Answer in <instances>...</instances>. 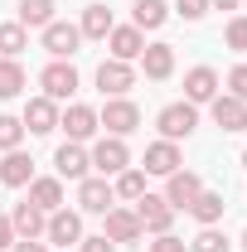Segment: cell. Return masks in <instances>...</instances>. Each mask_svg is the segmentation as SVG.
<instances>
[{
    "instance_id": "obj_15",
    "label": "cell",
    "mask_w": 247,
    "mask_h": 252,
    "mask_svg": "<svg viewBox=\"0 0 247 252\" xmlns=\"http://www.w3.org/2000/svg\"><path fill=\"white\" fill-rule=\"evenodd\" d=\"M146 228L136 219V209H107V238L112 243H136Z\"/></svg>"
},
{
    "instance_id": "obj_20",
    "label": "cell",
    "mask_w": 247,
    "mask_h": 252,
    "mask_svg": "<svg viewBox=\"0 0 247 252\" xmlns=\"http://www.w3.org/2000/svg\"><path fill=\"white\" fill-rule=\"evenodd\" d=\"M141 68H146V78H170L175 73V49L170 44H146V54H141Z\"/></svg>"
},
{
    "instance_id": "obj_26",
    "label": "cell",
    "mask_w": 247,
    "mask_h": 252,
    "mask_svg": "<svg viewBox=\"0 0 247 252\" xmlns=\"http://www.w3.org/2000/svg\"><path fill=\"white\" fill-rule=\"evenodd\" d=\"M165 20H170L165 0H136V30H160Z\"/></svg>"
},
{
    "instance_id": "obj_17",
    "label": "cell",
    "mask_w": 247,
    "mask_h": 252,
    "mask_svg": "<svg viewBox=\"0 0 247 252\" xmlns=\"http://www.w3.org/2000/svg\"><path fill=\"white\" fill-rule=\"evenodd\" d=\"M30 180H34V160L25 156V151H5V160H0V185L25 189Z\"/></svg>"
},
{
    "instance_id": "obj_22",
    "label": "cell",
    "mask_w": 247,
    "mask_h": 252,
    "mask_svg": "<svg viewBox=\"0 0 247 252\" xmlns=\"http://www.w3.org/2000/svg\"><path fill=\"white\" fill-rule=\"evenodd\" d=\"M30 199L34 209H44V214H54V209H63V180H30Z\"/></svg>"
},
{
    "instance_id": "obj_36",
    "label": "cell",
    "mask_w": 247,
    "mask_h": 252,
    "mask_svg": "<svg viewBox=\"0 0 247 252\" xmlns=\"http://www.w3.org/2000/svg\"><path fill=\"white\" fill-rule=\"evenodd\" d=\"M83 252H117V243L102 233V238H83Z\"/></svg>"
},
{
    "instance_id": "obj_37",
    "label": "cell",
    "mask_w": 247,
    "mask_h": 252,
    "mask_svg": "<svg viewBox=\"0 0 247 252\" xmlns=\"http://www.w3.org/2000/svg\"><path fill=\"white\" fill-rule=\"evenodd\" d=\"M10 252H49V248H44L39 238H15V243H10Z\"/></svg>"
},
{
    "instance_id": "obj_25",
    "label": "cell",
    "mask_w": 247,
    "mask_h": 252,
    "mask_svg": "<svg viewBox=\"0 0 247 252\" xmlns=\"http://www.w3.org/2000/svg\"><path fill=\"white\" fill-rule=\"evenodd\" d=\"M20 25H25V30L54 25V0H20Z\"/></svg>"
},
{
    "instance_id": "obj_1",
    "label": "cell",
    "mask_w": 247,
    "mask_h": 252,
    "mask_svg": "<svg viewBox=\"0 0 247 252\" xmlns=\"http://www.w3.org/2000/svg\"><path fill=\"white\" fill-rule=\"evenodd\" d=\"M39 83H44V97H49V102H68V97L78 93V68L68 59H54L39 73Z\"/></svg>"
},
{
    "instance_id": "obj_14",
    "label": "cell",
    "mask_w": 247,
    "mask_h": 252,
    "mask_svg": "<svg viewBox=\"0 0 247 252\" xmlns=\"http://www.w3.org/2000/svg\"><path fill=\"white\" fill-rule=\"evenodd\" d=\"M59 126L68 131V141H88V136L97 131V112H93V107H83V102H73V107L59 117Z\"/></svg>"
},
{
    "instance_id": "obj_32",
    "label": "cell",
    "mask_w": 247,
    "mask_h": 252,
    "mask_svg": "<svg viewBox=\"0 0 247 252\" xmlns=\"http://www.w3.org/2000/svg\"><path fill=\"white\" fill-rule=\"evenodd\" d=\"M223 39H228V49H238V54H247V15H238V20L228 25V34H223Z\"/></svg>"
},
{
    "instance_id": "obj_40",
    "label": "cell",
    "mask_w": 247,
    "mask_h": 252,
    "mask_svg": "<svg viewBox=\"0 0 247 252\" xmlns=\"http://www.w3.org/2000/svg\"><path fill=\"white\" fill-rule=\"evenodd\" d=\"M243 248H247V233H243Z\"/></svg>"
},
{
    "instance_id": "obj_27",
    "label": "cell",
    "mask_w": 247,
    "mask_h": 252,
    "mask_svg": "<svg viewBox=\"0 0 247 252\" xmlns=\"http://www.w3.org/2000/svg\"><path fill=\"white\" fill-rule=\"evenodd\" d=\"M30 49V30L25 25H0V59H20Z\"/></svg>"
},
{
    "instance_id": "obj_28",
    "label": "cell",
    "mask_w": 247,
    "mask_h": 252,
    "mask_svg": "<svg viewBox=\"0 0 247 252\" xmlns=\"http://www.w3.org/2000/svg\"><path fill=\"white\" fill-rule=\"evenodd\" d=\"M25 93V68L20 59H0V97H20Z\"/></svg>"
},
{
    "instance_id": "obj_5",
    "label": "cell",
    "mask_w": 247,
    "mask_h": 252,
    "mask_svg": "<svg viewBox=\"0 0 247 252\" xmlns=\"http://www.w3.org/2000/svg\"><path fill=\"white\" fill-rule=\"evenodd\" d=\"M97 165V170H102V180H107V175H122L126 165H131V151H126V141L122 136H107V141H97L93 146V156H88Z\"/></svg>"
},
{
    "instance_id": "obj_19",
    "label": "cell",
    "mask_w": 247,
    "mask_h": 252,
    "mask_svg": "<svg viewBox=\"0 0 247 252\" xmlns=\"http://www.w3.org/2000/svg\"><path fill=\"white\" fill-rule=\"evenodd\" d=\"M107 44H112V59H122V63H131V59H141V54H146V39H141L136 25L112 30V34H107Z\"/></svg>"
},
{
    "instance_id": "obj_8",
    "label": "cell",
    "mask_w": 247,
    "mask_h": 252,
    "mask_svg": "<svg viewBox=\"0 0 247 252\" xmlns=\"http://www.w3.org/2000/svg\"><path fill=\"white\" fill-rule=\"evenodd\" d=\"M136 219H141V228H151V233H170L175 209L165 204V194H141L136 199Z\"/></svg>"
},
{
    "instance_id": "obj_18",
    "label": "cell",
    "mask_w": 247,
    "mask_h": 252,
    "mask_svg": "<svg viewBox=\"0 0 247 252\" xmlns=\"http://www.w3.org/2000/svg\"><path fill=\"white\" fill-rule=\"evenodd\" d=\"M59 126V107L49 102V97H34L30 107H25V131H34V136H49Z\"/></svg>"
},
{
    "instance_id": "obj_12",
    "label": "cell",
    "mask_w": 247,
    "mask_h": 252,
    "mask_svg": "<svg viewBox=\"0 0 247 252\" xmlns=\"http://www.w3.org/2000/svg\"><path fill=\"white\" fill-rule=\"evenodd\" d=\"M209 107H214V122L223 126V131H247V102H238L233 93H228V97L218 93Z\"/></svg>"
},
{
    "instance_id": "obj_33",
    "label": "cell",
    "mask_w": 247,
    "mask_h": 252,
    "mask_svg": "<svg viewBox=\"0 0 247 252\" xmlns=\"http://www.w3.org/2000/svg\"><path fill=\"white\" fill-rule=\"evenodd\" d=\"M228 88H233V97H238V102H247V63H238V68L228 73Z\"/></svg>"
},
{
    "instance_id": "obj_4",
    "label": "cell",
    "mask_w": 247,
    "mask_h": 252,
    "mask_svg": "<svg viewBox=\"0 0 247 252\" xmlns=\"http://www.w3.org/2000/svg\"><path fill=\"white\" fill-rule=\"evenodd\" d=\"M44 238H49L54 248H73V243H83V219H78L73 209H54L49 223H44Z\"/></svg>"
},
{
    "instance_id": "obj_41",
    "label": "cell",
    "mask_w": 247,
    "mask_h": 252,
    "mask_svg": "<svg viewBox=\"0 0 247 252\" xmlns=\"http://www.w3.org/2000/svg\"><path fill=\"white\" fill-rule=\"evenodd\" d=\"M243 165H247V151H243Z\"/></svg>"
},
{
    "instance_id": "obj_2",
    "label": "cell",
    "mask_w": 247,
    "mask_h": 252,
    "mask_svg": "<svg viewBox=\"0 0 247 252\" xmlns=\"http://www.w3.org/2000/svg\"><path fill=\"white\" fill-rule=\"evenodd\" d=\"M97 126H107L112 136H131V131L141 126V107H136V102H126V97H112V102L102 107Z\"/></svg>"
},
{
    "instance_id": "obj_6",
    "label": "cell",
    "mask_w": 247,
    "mask_h": 252,
    "mask_svg": "<svg viewBox=\"0 0 247 252\" xmlns=\"http://www.w3.org/2000/svg\"><path fill=\"white\" fill-rule=\"evenodd\" d=\"M97 88H102V97H126L131 88H136V73H131V63L107 59L102 68H97Z\"/></svg>"
},
{
    "instance_id": "obj_11",
    "label": "cell",
    "mask_w": 247,
    "mask_h": 252,
    "mask_svg": "<svg viewBox=\"0 0 247 252\" xmlns=\"http://www.w3.org/2000/svg\"><path fill=\"white\" fill-rule=\"evenodd\" d=\"M112 199H117V189L107 185L102 175H97V180H78V204H83V214H107Z\"/></svg>"
},
{
    "instance_id": "obj_39",
    "label": "cell",
    "mask_w": 247,
    "mask_h": 252,
    "mask_svg": "<svg viewBox=\"0 0 247 252\" xmlns=\"http://www.w3.org/2000/svg\"><path fill=\"white\" fill-rule=\"evenodd\" d=\"M209 5H218V10H238L243 0H209Z\"/></svg>"
},
{
    "instance_id": "obj_10",
    "label": "cell",
    "mask_w": 247,
    "mask_h": 252,
    "mask_svg": "<svg viewBox=\"0 0 247 252\" xmlns=\"http://www.w3.org/2000/svg\"><path fill=\"white\" fill-rule=\"evenodd\" d=\"M54 170H59V180H88L93 160H88V151L78 141H68V146H59V156H54Z\"/></svg>"
},
{
    "instance_id": "obj_9",
    "label": "cell",
    "mask_w": 247,
    "mask_h": 252,
    "mask_svg": "<svg viewBox=\"0 0 247 252\" xmlns=\"http://www.w3.org/2000/svg\"><path fill=\"white\" fill-rule=\"evenodd\" d=\"M170 180V189H165V204L170 209H189L199 194H204V180L194 175V170H175V175H165Z\"/></svg>"
},
{
    "instance_id": "obj_34",
    "label": "cell",
    "mask_w": 247,
    "mask_h": 252,
    "mask_svg": "<svg viewBox=\"0 0 247 252\" xmlns=\"http://www.w3.org/2000/svg\"><path fill=\"white\" fill-rule=\"evenodd\" d=\"M151 252H189V243H180L175 233H155V243H151Z\"/></svg>"
},
{
    "instance_id": "obj_23",
    "label": "cell",
    "mask_w": 247,
    "mask_h": 252,
    "mask_svg": "<svg viewBox=\"0 0 247 252\" xmlns=\"http://www.w3.org/2000/svg\"><path fill=\"white\" fill-rule=\"evenodd\" d=\"M78 30H83V39H107V34L117 30V25H112V10H107V5H88Z\"/></svg>"
},
{
    "instance_id": "obj_24",
    "label": "cell",
    "mask_w": 247,
    "mask_h": 252,
    "mask_svg": "<svg viewBox=\"0 0 247 252\" xmlns=\"http://www.w3.org/2000/svg\"><path fill=\"white\" fill-rule=\"evenodd\" d=\"M223 209H228V204H223V194H214V189H204V194H199V199L189 204V214L204 223V228H214V223L223 219Z\"/></svg>"
},
{
    "instance_id": "obj_35",
    "label": "cell",
    "mask_w": 247,
    "mask_h": 252,
    "mask_svg": "<svg viewBox=\"0 0 247 252\" xmlns=\"http://www.w3.org/2000/svg\"><path fill=\"white\" fill-rule=\"evenodd\" d=\"M175 10H180L185 20H204V15H209V0H175Z\"/></svg>"
},
{
    "instance_id": "obj_16",
    "label": "cell",
    "mask_w": 247,
    "mask_h": 252,
    "mask_svg": "<svg viewBox=\"0 0 247 252\" xmlns=\"http://www.w3.org/2000/svg\"><path fill=\"white\" fill-rule=\"evenodd\" d=\"M185 97L199 107V102H214L218 97V73L214 68H189L185 73Z\"/></svg>"
},
{
    "instance_id": "obj_13",
    "label": "cell",
    "mask_w": 247,
    "mask_h": 252,
    "mask_svg": "<svg viewBox=\"0 0 247 252\" xmlns=\"http://www.w3.org/2000/svg\"><path fill=\"white\" fill-rule=\"evenodd\" d=\"M185 160H180V146L175 141H155L146 146V175H175Z\"/></svg>"
},
{
    "instance_id": "obj_31",
    "label": "cell",
    "mask_w": 247,
    "mask_h": 252,
    "mask_svg": "<svg viewBox=\"0 0 247 252\" xmlns=\"http://www.w3.org/2000/svg\"><path fill=\"white\" fill-rule=\"evenodd\" d=\"M189 252H228V238H223L218 228H204V233L189 243Z\"/></svg>"
},
{
    "instance_id": "obj_30",
    "label": "cell",
    "mask_w": 247,
    "mask_h": 252,
    "mask_svg": "<svg viewBox=\"0 0 247 252\" xmlns=\"http://www.w3.org/2000/svg\"><path fill=\"white\" fill-rule=\"evenodd\" d=\"M20 136H25L20 117H0V151H20Z\"/></svg>"
},
{
    "instance_id": "obj_29",
    "label": "cell",
    "mask_w": 247,
    "mask_h": 252,
    "mask_svg": "<svg viewBox=\"0 0 247 252\" xmlns=\"http://www.w3.org/2000/svg\"><path fill=\"white\" fill-rule=\"evenodd\" d=\"M117 194H122V199H141V194H146V175H141V170H131V165H126L122 175H117Z\"/></svg>"
},
{
    "instance_id": "obj_7",
    "label": "cell",
    "mask_w": 247,
    "mask_h": 252,
    "mask_svg": "<svg viewBox=\"0 0 247 252\" xmlns=\"http://www.w3.org/2000/svg\"><path fill=\"white\" fill-rule=\"evenodd\" d=\"M78 44H83V30H78V25H68V20L44 25V49H49L54 59H73V54H78Z\"/></svg>"
},
{
    "instance_id": "obj_3",
    "label": "cell",
    "mask_w": 247,
    "mask_h": 252,
    "mask_svg": "<svg viewBox=\"0 0 247 252\" xmlns=\"http://www.w3.org/2000/svg\"><path fill=\"white\" fill-rule=\"evenodd\" d=\"M194 126H199L194 102H170V107L160 112V136H165V141H185Z\"/></svg>"
},
{
    "instance_id": "obj_38",
    "label": "cell",
    "mask_w": 247,
    "mask_h": 252,
    "mask_svg": "<svg viewBox=\"0 0 247 252\" xmlns=\"http://www.w3.org/2000/svg\"><path fill=\"white\" fill-rule=\"evenodd\" d=\"M15 243V228H10V219H0V252Z\"/></svg>"
},
{
    "instance_id": "obj_21",
    "label": "cell",
    "mask_w": 247,
    "mask_h": 252,
    "mask_svg": "<svg viewBox=\"0 0 247 252\" xmlns=\"http://www.w3.org/2000/svg\"><path fill=\"white\" fill-rule=\"evenodd\" d=\"M44 209H34L30 199H20V204H15V214H10V228H15V233H20V238H39V233H44Z\"/></svg>"
}]
</instances>
